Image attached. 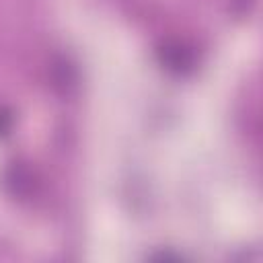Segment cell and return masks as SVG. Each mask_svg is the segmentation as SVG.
<instances>
[{"instance_id":"1","label":"cell","mask_w":263,"mask_h":263,"mask_svg":"<svg viewBox=\"0 0 263 263\" xmlns=\"http://www.w3.org/2000/svg\"><path fill=\"white\" fill-rule=\"evenodd\" d=\"M156 58L160 66L171 74H189L195 68V51L191 45L179 39L162 41L156 49Z\"/></svg>"},{"instance_id":"5","label":"cell","mask_w":263,"mask_h":263,"mask_svg":"<svg viewBox=\"0 0 263 263\" xmlns=\"http://www.w3.org/2000/svg\"><path fill=\"white\" fill-rule=\"evenodd\" d=\"M234 4H236V6H242V10H245V8L249 10V4H253V0H234Z\"/></svg>"},{"instance_id":"2","label":"cell","mask_w":263,"mask_h":263,"mask_svg":"<svg viewBox=\"0 0 263 263\" xmlns=\"http://www.w3.org/2000/svg\"><path fill=\"white\" fill-rule=\"evenodd\" d=\"M2 185L4 189L12 195V197H29L33 191H35V179H33V173L31 168H27L25 164L21 162H12L4 175H2Z\"/></svg>"},{"instance_id":"4","label":"cell","mask_w":263,"mask_h":263,"mask_svg":"<svg viewBox=\"0 0 263 263\" xmlns=\"http://www.w3.org/2000/svg\"><path fill=\"white\" fill-rule=\"evenodd\" d=\"M12 125H14V115L8 109L0 107V138L8 136L10 129H12Z\"/></svg>"},{"instance_id":"3","label":"cell","mask_w":263,"mask_h":263,"mask_svg":"<svg viewBox=\"0 0 263 263\" xmlns=\"http://www.w3.org/2000/svg\"><path fill=\"white\" fill-rule=\"evenodd\" d=\"M51 76H53V84L60 86L64 92H68L74 84H76V74L74 68L70 66V62L66 60H58L51 68Z\"/></svg>"}]
</instances>
